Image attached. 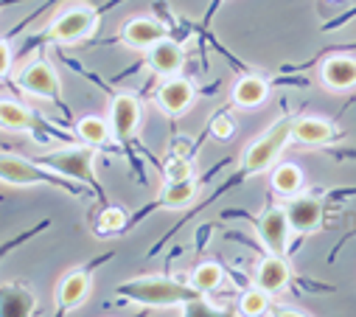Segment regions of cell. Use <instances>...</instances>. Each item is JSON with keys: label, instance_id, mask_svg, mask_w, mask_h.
<instances>
[{"label": "cell", "instance_id": "obj_14", "mask_svg": "<svg viewBox=\"0 0 356 317\" xmlns=\"http://www.w3.org/2000/svg\"><path fill=\"white\" fill-rule=\"evenodd\" d=\"M320 79L328 90H350L356 88V59L353 56H331L320 67Z\"/></svg>", "mask_w": 356, "mask_h": 317}, {"label": "cell", "instance_id": "obj_27", "mask_svg": "<svg viewBox=\"0 0 356 317\" xmlns=\"http://www.w3.org/2000/svg\"><path fill=\"white\" fill-rule=\"evenodd\" d=\"M233 132H236V124H233L230 115H216V118L211 121V135H213L216 140H230Z\"/></svg>", "mask_w": 356, "mask_h": 317}, {"label": "cell", "instance_id": "obj_26", "mask_svg": "<svg viewBox=\"0 0 356 317\" xmlns=\"http://www.w3.org/2000/svg\"><path fill=\"white\" fill-rule=\"evenodd\" d=\"M163 177L165 180H188V177H194V166H191V161H186L183 154H174L163 166Z\"/></svg>", "mask_w": 356, "mask_h": 317}, {"label": "cell", "instance_id": "obj_12", "mask_svg": "<svg viewBox=\"0 0 356 317\" xmlns=\"http://www.w3.org/2000/svg\"><path fill=\"white\" fill-rule=\"evenodd\" d=\"M146 54H149V56H146L149 70L157 73V76H163V79L177 76V73L183 70V65H186V51L177 45V42H171V40H160V42H157L154 48H149Z\"/></svg>", "mask_w": 356, "mask_h": 317}, {"label": "cell", "instance_id": "obj_25", "mask_svg": "<svg viewBox=\"0 0 356 317\" xmlns=\"http://www.w3.org/2000/svg\"><path fill=\"white\" fill-rule=\"evenodd\" d=\"M127 222H129L127 211H124V208H118V205H110V208H104V211H102L99 225H96V233H99V236L121 233V230L127 227Z\"/></svg>", "mask_w": 356, "mask_h": 317}, {"label": "cell", "instance_id": "obj_16", "mask_svg": "<svg viewBox=\"0 0 356 317\" xmlns=\"http://www.w3.org/2000/svg\"><path fill=\"white\" fill-rule=\"evenodd\" d=\"M37 300L29 292V286L6 281L0 284V317H29L34 314Z\"/></svg>", "mask_w": 356, "mask_h": 317}, {"label": "cell", "instance_id": "obj_13", "mask_svg": "<svg viewBox=\"0 0 356 317\" xmlns=\"http://www.w3.org/2000/svg\"><path fill=\"white\" fill-rule=\"evenodd\" d=\"M289 281H292V267L278 253H270L258 264V270H255V286L266 289L270 295L284 292L289 286Z\"/></svg>", "mask_w": 356, "mask_h": 317}, {"label": "cell", "instance_id": "obj_9", "mask_svg": "<svg viewBox=\"0 0 356 317\" xmlns=\"http://www.w3.org/2000/svg\"><path fill=\"white\" fill-rule=\"evenodd\" d=\"M286 216H289V227L295 233H314L323 222V202L312 194H295L289 197L286 205Z\"/></svg>", "mask_w": 356, "mask_h": 317}, {"label": "cell", "instance_id": "obj_28", "mask_svg": "<svg viewBox=\"0 0 356 317\" xmlns=\"http://www.w3.org/2000/svg\"><path fill=\"white\" fill-rule=\"evenodd\" d=\"M12 70V45L6 40H0V79Z\"/></svg>", "mask_w": 356, "mask_h": 317}, {"label": "cell", "instance_id": "obj_18", "mask_svg": "<svg viewBox=\"0 0 356 317\" xmlns=\"http://www.w3.org/2000/svg\"><path fill=\"white\" fill-rule=\"evenodd\" d=\"M331 138H334V127L325 118L306 115V118H298L292 124V140H298L303 146H320V143H325Z\"/></svg>", "mask_w": 356, "mask_h": 317}, {"label": "cell", "instance_id": "obj_22", "mask_svg": "<svg viewBox=\"0 0 356 317\" xmlns=\"http://www.w3.org/2000/svg\"><path fill=\"white\" fill-rule=\"evenodd\" d=\"M222 281H225V270H222L216 261H202V264L194 267V273H191V289H197L200 295L213 292L216 286H222Z\"/></svg>", "mask_w": 356, "mask_h": 317}, {"label": "cell", "instance_id": "obj_24", "mask_svg": "<svg viewBox=\"0 0 356 317\" xmlns=\"http://www.w3.org/2000/svg\"><path fill=\"white\" fill-rule=\"evenodd\" d=\"M270 292L266 289H261V286H255V289H247L244 295H241V300H238V311L241 314H247V317H258V314H266L270 311Z\"/></svg>", "mask_w": 356, "mask_h": 317}, {"label": "cell", "instance_id": "obj_4", "mask_svg": "<svg viewBox=\"0 0 356 317\" xmlns=\"http://www.w3.org/2000/svg\"><path fill=\"white\" fill-rule=\"evenodd\" d=\"M99 26V17L90 6L84 3H73V6H65L48 26V37L56 40V42H65V45H73V42H81L87 40Z\"/></svg>", "mask_w": 356, "mask_h": 317}, {"label": "cell", "instance_id": "obj_21", "mask_svg": "<svg viewBox=\"0 0 356 317\" xmlns=\"http://www.w3.org/2000/svg\"><path fill=\"white\" fill-rule=\"evenodd\" d=\"M76 132H79V138H81L84 143H90V146H102V143H107V138H110L113 127H110V121H107V118H102V115H84V118H79Z\"/></svg>", "mask_w": 356, "mask_h": 317}, {"label": "cell", "instance_id": "obj_1", "mask_svg": "<svg viewBox=\"0 0 356 317\" xmlns=\"http://www.w3.org/2000/svg\"><path fill=\"white\" fill-rule=\"evenodd\" d=\"M292 118L284 115L278 118L270 129H266L258 140H252L241 157V172L244 174H258V172H266L275 161H278V154L284 152V146L289 143L292 138Z\"/></svg>", "mask_w": 356, "mask_h": 317}, {"label": "cell", "instance_id": "obj_7", "mask_svg": "<svg viewBox=\"0 0 356 317\" xmlns=\"http://www.w3.org/2000/svg\"><path fill=\"white\" fill-rule=\"evenodd\" d=\"M194 99H197L194 85L188 82V79H183L180 73L163 79V85L157 88V104H160L168 115H183V113H188V107L194 104Z\"/></svg>", "mask_w": 356, "mask_h": 317}, {"label": "cell", "instance_id": "obj_3", "mask_svg": "<svg viewBox=\"0 0 356 317\" xmlns=\"http://www.w3.org/2000/svg\"><path fill=\"white\" fill-rule=\"evenodd\" d=\"M40 163L56 174H65V177H73L79 183H93L96 172V149L87 143V146H67V149H56V152H48L40 157Z\"/></svg>", "mask_w": 356, "mask_h": 317}, {"label": "cell", "instance_id": "obj_15", "mask_svg": "<svg viewBox=\"0 0 356 317\" xmlns=\"http://www.w3.org/2000/svg\"><path fill=\"white\" fill-rule=\"evenodd\" d=\"M48 172L20 161V157H0V183L9 186H37V183H48Z\"/></svg>", "mask_w": 356, "mask_h": 317}, {"label": "cell", "instance_id": "obj_2", "mask_svg": "<svg viewBox=\"0 0 356 317\" xmlns=\"http://www.w3.org/2000/svg\"><path fill=\"white\" fill-rule=\"evenodd\" d=\"M118 295L135 300V303H146V306H174V303H188L194 298H200L197 289H186L174 281L165 278H135L118 286Z\"/></svg>", "mask_w": 356, "mask_h": 317}, {"label": "cell", "instance_id": "obj_10", "mask_svg": "<svg viewBox=\"0 0 356 317\" xmlns=\"http://www.w3.org/2000/svg\"><path fill=\"white\" fill-rule=\"evenodd\" d=\"M121 40H124L127 48L149 51L160 40H165V26L154 17H132V20H127V26L121 31Z\"/></svg>", "mask_w": 356, "mask_h": 317}, {"label": "cell", "instance_id": "obj_5", "mask_svg": "<svg viewBox=\"0 0 356 317\" xmlns=\"http://www.w3.org/2000/svg\"><path fill=\"white\" fill-rule=\"evenodd\" d=\"M255 230H258V239L264 242L266 250L284 256L286 242H289V230H292L286 208H264L255 216Z\"/></svg>", "mask_w": 356, "mask_h": 317}, {"label": "cell", "instance_id": "obj_17", "mask_svg": "<svg viewBox=\"0 0 356 317\" xmlns=\"http://www.w3.org/2000/svg\"><path fill=\"white\" fill-rule=\"evenodd\" d=\"M197 194H200V186H197L194 177H188V180H165V186L160 191V205L168 208V211H183V208L194 205Z\"/></svg>", "mask_w": 356, "mask_h": 317}, {"label": "cell", "instance_id": "obj_6", "mask_svg": "<svg viewBox=\"0 0 356 317\" xmlns=\"http://www.w3.org/2000/svg\"><path fill=\"white\" fill-rule=\"evenodd\" d=\"M20 85L29 96L42 101H51L59 96V76L45 59H34L31 65H26V70L20 73Z\"/></svg>", "mask_w": 356, "mask_h": 317}, {"label": "cell", "instance_id": "obj_11", "mask_svg": "<svg viewBox=\"0 0 356 317\" xmlns=\"http://www.w3.org/2000/svg\"><path fill=\"white\" fill-rule=\"evenodd\" d=\"M110 127L118 138H129L140 127V101L132 93H118L110 104Z\"/></svg>", "mask_w": 356, "mask_h": 317}, {"label": "cell", "instance_id": "obj_20", "mask_svg": "<svg viewBox=\"0 0 356 317\" xmlns=\"http://www.w3.org/2000/svg\"><path fill=\"white\" fill-rule=\"evenodd\" d=\"M270 186L278 197H295L303 188V169L298 163H278L270 174Z\"/></svg>", "mask_w": 356, "mask_h": 317}, {"label": "cell", "instance_id": "obj_19", "mask_svg": "<svg viewBox=\"0 0 356 317\" xmlns=\"http://www.w3.org/2000/svg\"><path fill=\"white\" fill-rule=\"evenodd\" d=\"M266 96H270V85H266L261 76H241L233 88V101L244 110L261 107L266 101Z\"/></svg>", "mask_w": 356, "mask_h": 317}, {"label": "cell", "instance_id": "obj_23", "mask_svg": "<svg viewBox=\"0 0 356 317\" xmlns=\"http://www.w3.org/2000/svg\"><path fill=\"white\" fill-rule=\"evenodd\" d=\"M34 118L29 113V107H23L20 101L12 99H0V127L6 129H31Z\"/></svg>", "mask_w": 356, "mask_h": 317}, {"label": "cell", "instance_id": "obj_8", "mask_svg": "<svg viewBox=\"0 0 356 317\" xmlns=\"http://www.w3.org/2000/svg\"><path fill=\"white\" fill-rule=\"evenodd\" d=\"M90 289H93L90 273L70 270V273L62 275L59 284H56V292H54V306H56V311H67V309L79 306L87 295H90Z\"/></svg>", "mask_w": 356, "mask_h": 317}]
</instances>
